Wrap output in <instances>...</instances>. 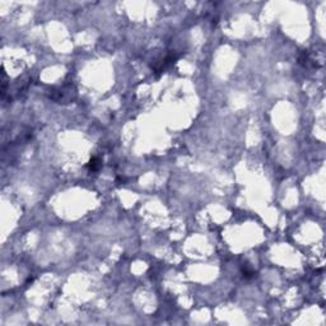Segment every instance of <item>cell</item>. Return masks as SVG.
Instances as JSON below:
<instances>
[{"instance_id": "6da1fadb", "label": "cell", "mask_w": 326, "mask_h": 326, "mask_svg": "<svg viewBox=\"0 0 326 326\" xmlns=\"http://www.w3.org/2000/svg\"><path fill=\"white\" fill-rule=\"evenodd\" d=\"M99 166H101V164H99V161L97 159V158H93L89 162V164H88V167L91 168L92 171H96V170H98L99 168Z\"/></svg>"}]
</instances>
